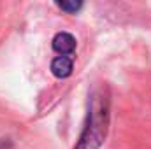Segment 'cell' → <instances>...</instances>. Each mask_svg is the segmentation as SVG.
I'll return each instance as SVG.
<instances>
[{
    "label": "cell",
    "mask_w": 151,
    "mask_h": 149,
    "mask_svg": "<svg viewBox=\"0 0 151 149\" xmlns=\"http://www.w3.org/2000/svg\"><path fill=\"white\" fill-rule=\"evenodd\" d=\"M62 11H67V12H76L77 9H81V2H58L56 4Z\"/></svg>",
    "instance_id": "obj_4"
},
{
    "label": "cell",
    "mask_w": 151,
    "mask_h": 149,
    "mask_svg": "<svg viewBox=\"0 0 151 149\" xmlns=\"http://www.w3.org/2000/svg\"><path fill=\"white\" fill-rule=\"evenodd\" d=\"M53 49L60 54V56H67L70 53H74L76 49V39L67 34V32H60L53 39Z\"/></svg>",
    "instance_id": "obj_2"
},
{
    "label": "cell",
    "mask_w": 151,
    "mask_h": 149,
    "mask_svg": "<svg viewBox=\"0 0 151 149\" xmlns=\"http://www.w3.org/2000/svg\"><path fill=\"white\" fill-rule=\"evenodd\" d=\"M51 72L60 77V79H65L72 74V60L67 58V56H58L51 62Z\"/></svg>",
    "instance_id": "obj_3"
},
{
    "label": "cell",
    "mask_w": 151,
    "mask_h": 149,
    "mask_svg": "<svg viewBox=\"0 0 151 149\" xmlns=\"http://www.w3.org/2000/svg\"><path fill=\"white\" fill-rule=\"evenodd\" d=\"M106 132H107V102L102 98H93L90 109V121L76 149H99L104 142Z\"/></svg>",
    "instance_id": "obj_1"
}]
</instances>
